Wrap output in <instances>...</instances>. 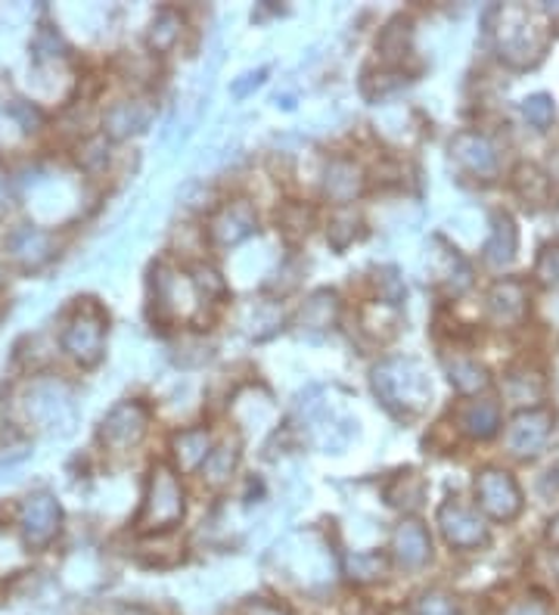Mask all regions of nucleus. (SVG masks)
<instances>
[{"label": "nucleus", "mask_w": 559, "mask_h": 615, "mask_svg": "<svg viewBox=\"0 0 559 615\" xmlns=\"http://www.w3.org/2000/svg\"><path fill=\"white\" fill-rule=\"evenodd\" d=\"M373 391L398 420H411L423 413L433 398V383L416 358H386L370 373Z\"/></svg>", "instance_id": "f257e3e1"}, {"label": "nucleus", "mask_w": 559, "mask_h": 615, "mask_svg": "<svg viewBox=\"0 0 559 615\" xmlns=\"http://www.w3.org/2000/svg\"><path fill=\"white\" fill-rule=\"evenodd\" d=\"M186 512V497L181 489L178 472L168 463H153L149 479H146L144 504L134 519V529L141 534H162L171 532L174 526H181Z\"/></svg>", "instance_id": "f03ea898"}, {"label": "nucleus", "mask_w": 559, "mask_h": 615, "mask_svg": "<svg viewBox=\"0 0 559 615\" xmlns=\"http://www.w3.org/2000/svg\"><path fill=\"white\" fill-rule=\"evenodd\" d=\"M106 333H109V314L104 305L94 299H78L65 317L60 346L78 367L90 370L104 361Z\"/></svg>", "instance_id": "7ed1b4c3"}, {"label": "nucleus", "mask_w": 559, "mask_h": 615, "mask_svg": "<svg viewBox=\"0 0 559 615\" xmlns=\"http://www.w3.org/2000/svg\"><path fill=\"white\" fill-rule=\"evenodd\" d=\"M547 50V35L538 28L535 16L525 7H507L500 10V25H497V53L500 60L528 69L544 57Z\"/></svg>", "instance_id": "20e7f679"}, {"label": "nucleus", "mask_w": 559, "mask_h": 615, "mask_svg": "<svg viewBox=\"0 0 559 615\" xmlns=\"http://www.w3.org/2000/svg\"><path fill=\"white\" fill-rule=\"evenodd\" d=\"M62 529V507L50 492L28 494L20 507V534L28 551H47Z\"/></svg>", "instance_id": "39448f33"}, {"label": "nucleus", "mask_w": 559, "mask_h": 615, "mask_svg": "<svg viewBox=\"0 0 559 615\" xmlns=\"http://www.w3.org/2000/svg\"><path fill=\"white\" fill-rule=\"evenodd\" d=\"M478 510L495 522H513L522 510V492L507 470L488 467L476 475Z\"/></svg>", "instance_id": "423d86ee"}, {"label": "nucleus", "mask_w": 559, "mask_h": 615, "mask_svg": "<svg viewBox=\"0 0 559 615\" xmlns=\"http://www.w3.org/2000/svg\"><path fill=\"white\" fill-rule=\"evenodd\" d=\"M149 408L144 401H119L100 423V442L109 451H131L144 442L149 430Z\"/></svg>", "instance_id": "0eeeda50"}, {"label": "nucleus", "mask_w": 559, "mask_h": 615, "mask_svg": "<svg viewBox=\"0 0 559 615\" xmlns=\"http://www.w3.org/2000/svg\"><path fill=\"white\" fill-rule=\"evenodd\" d=\"M435 519H438V529L445 534V541L457 547V551H476L482 547L485 541H488V526H485V519L478 516L476 507H470V504H463L460 497H448L438 512H435Z\"/></svg>", "instance_id": "6e6552de"}, {"label": "nucleus", "mask_w": 559, "mask_h": 615, "mask_svg": "<svg viewBox=\"0 0 559 615\" xmlns=\"http://www.w3.org/2000/svg\"><path fill=\"white\" fill-rule=\"evenodd\" d=\"M3 249L20 270H41L57 255V237L44 227L22 225L7 233Z\"/></svg>", "instance_id": "1a4fd4ad"}, {"label": "nucleus", "mask_w": 559, "mask_h": 615, "mask_svg": "<svg viewBox=\"0 0 559 615\" xmlns=\"http://www.w3.org/2000/svg\"><path fill=\"white\" fill-rule=\"evenodd\" d=\"M258 230V215L246 200L224 203L211 218H208V243L215 249L240 246Z\"/></svg>", "instance_id": "9d476101"}, {"label": "nucleus", "mask_w": 559, "mask_h": 615, "mask_svg": "<svg viewBox=\"0 0 559 615\" xmlns=\"http://www.w3.org/2000/svg\"><path fill=\"white\" fill-rule=\"evenodd\" d=\"M554 432V413L544 408L522 410L507 430V448L513 457H538Z\"/></svg>", "instance_id": "9b49d317"}, {"label": "nucleus", "mask_w": 559, "mask_h": 615, "mask_svg": "<svg viewBox=\"0 0 559 615\" xmlns=\"http://www.w3.org/2000/svg\"><path fill=\"white\" fill-rule=\"evenodd\" d=\"M392 559L404 572L423 569L433 559V538L426 532V526H420L416 519L398 522L392 532Z\"/></svg>", "instance_id": "f8f14e48"}, {"label": "nucleus", "mask_w": 559, "mask_h": 615, "mask_svg": "<svg viewBox=\"0 0 559 615\" xmlns=\"http://www.w3.org/2000/svg\"><path fill=\"white\" fill-rule=\"evenodd\" d=\"M451 159L473 178H495L497 174V149L495 144L478 134V131H460L451 141Z\"/></svg>", "instance_id": "ddd939ff"}, {"label": "nucleus", "mask_w": 559, "mask_h": 615, "mask_svg": "<svg viewBox=\"0 0 559 615\" xmlns=\"http://www.w3.org/2000/svg\"><path fill=\"white\" fill-rule=\"evenodd\" d=\"M156 106L149 100H122L112 102L104 116V137L106 141H127L134 134H144L153 124Z\"/></svg>", "instance_id": "4468645a"}, {"label": "nucleus", "mask_w": 559, "mask_h": 615, "mask_svg": "<svg viewBox=\"0 0 559 615\" xmlns=\"http://www.w3.org/2000/svg\"><path fill=\"white\" fill-rule=\"evenodd\" d=\"M339 321V296L332 289H317L305 299V305L295 314V327L308 339H320L327 336Z\"/></svg>", "instance_id": "2eb2a0df"}, {"label": "nucleus", "mask_w": 559, "mask_h": 615, "mask_svg": "<svg viewBox=\"0 0 559 615\" xmlns=\"http://www.w3.org/2000/svg\"><path fill=\"white\" fill-rule=\"evenodd\" d=\"M367 186V174L364 168L354 162V159H332L324 171V196L336 203L339 208H345L349 203H354Z\"/></svg>", "instance_id": "dca6fc26"}, {"label": "nucleus", "mask_w": 559, "mask_h": 615, "mask_svg": "<svg viewBox=\"0 0 559 615\" xmlns=\"http://www.w3.org/2000/svg\"><path fill=\"white\" fill-rule=\"evenodd\" d=\"M528 314V287L522 280H497L488 292V317L497 327H513Z\"/></svg>", "instance_id": "f3484780"}, {"label": "nucleus", "mask_w": 559, "mask_h": 615, "mask_svg": "<svg viewBox=\"0 0 559 615\" xmlns=\"http://www.w3.org/2000/svg\"><path fill=\"white\" fill-rule=\"evenodd\" d=\"M454 423L457 430L463 432L466 438H491L500 426V408L495 401H463L460 408L454 410Z\"/></svg>", "instance_id": "a211bd4d"}, {"label": "nucleus", "mask_w": 559, "mask_h": 615, "mask_svg": "<svg viewBox=\"0 0 559 615\" xmlns=\"http://www.w3.org/2000/svg\"><path fill=\"white\" fill-rule=\"evenodd\" d=\"M411 38H414V22L408 16H394L386 22V28L376 38V53L386 69H398L404 57L411 53Z\"/></svg>", "instance_id": "6ab92c4d"}, {"label": "nucleus", "mask_w": 559, "mask_h": 615, "mask_svg": "<svg viewBox=\"0 0 559 615\" xmlns=\"http://www.w3.org/2000/svg\"><path fill=\"white\" fill-rule=\"evenodd\" d=\"M240 457H243V442L233 435V438H224L218 448H211L208 460L203 463V479H206L208 489L221 492L224 485H230L233 472L240 467Z\"/></svg>", "instance_id": "aec40b11"}, {"label": "nucleus", "mask_w": 559, "mask_h": 615, "mask_svg": "<svg viewBox=\"0 0 559 615\" xmlns=\"http://www.w3.org/2000/svg\"><path fill=\"white\" fill-rule=\"evenodd\" d=\"M171 454H174V463L181 472H196L203 470V463L211 454V435L203 426H193V430H181L171 438Z\"/></svg>", "instance_id": "412c9836"}, {"label": "nucleus", "mask_w": 559, "mask_h": 615, "mask_svg": "<svg viewBox=\"0 0 559 615\" xmlns=\"http://www.w3.org/2000/svg\"><path fill=\"white\" fill-rule=\"evenodd\" d=\"M519 246V233H517V221L507 215V212H497L491 218V237L485 243V262L491 267H503L513 262Z\"/></svg>", "instance_id": "4be33fe9"}, {"label": "nucleus", "mask_w": 559, "mask_h": 615, "mask_svg": "<svg viewBox=\"0 0 559 615\" xmlns=\"http://www.w3.org/2000/svg\"><path fill=\"white\" fill-rule=\"evenodd\" d=\"M386 501H389V507L401 512H416L423 507V501H426V482H423V475L414 470H401L394 472L392 482L386 485Z\"/></svg>", "instance_id": "5701e85b"}, {"label": "nucleus", "mask_w": 559, "mask_h": 615, "mask_svg": "<svg viewBox=\"0 0 559 615\" xmlns=\"http://www.w3.org/2000/svg\"><path fill=\"white\" fill-rule=\"evenodd\" d=\"M503 395L513 405H519V408L532 410L544 398V379H540V373H535V370L513 367L507 373V379H503Z\"/></svg>", "instance_id": "b1692460"}, {"label": "nucleus", "mask_w": 559, "mask_h": 615, "mask_svg": "<svg viewBox=\"0 0 559 615\" xmlns=\"http://www.w3.org/2000/svg\"><path fill=\"white\" fill-rule=\"evenodd\" d=\"M389 569V556L382 551H357L342 556V575L354 584H373Z\"/></svg>", "instance_id": "393cba45"}, {"label": "nucleus", "mask_w": 559, "mask_h": 615, "mask_svg": "<svg viewBox=\"0 0 559 615\" xmlns=\"http://www.w3.org/2000/svg\"><path fill=\"white\" fill-rule=\"evenodd\" d=\"M181 32H184V20H181V13L178 10H171V7H162L153 22H149V35H146V44H149V50L153 53H168L174 44L181 41Z\"/></svg>", "instance_id": "a878e982"}, {"label": "nucleus", "mask_w": 559, "mask_h": 615, "mask_svg": "<svg viewBox=\"0 0 559 615\" xmlns=\"http://www.w3.org/2000/svg\"><path fill=\"white\" fill-rule=\"evenodd\" d=\"M448 379H451V386H454L460 395H478V391L488 389V373L482 364L476 361H470V358H454V361H448Z\"/></svg>", "instance_id": "bb28decb"}, {"label": "nucleus", "mask_w": 559, "mask_h": 615, "mask_svg": "<svg viewBox=\"0 0 559 615\" xmlns=\"http://www.w3.org/2000/svg\"><path fill=\"white\" fill-rule=\"evenodd\" d=\"M513 186H517V193L525 200V203L532 205H544L550 200V178L540 171L538 165H519L517 178H513Z\"/></svg>", "instance_id": "cd10ccee"}, {"label": "nucleus", "mask_w": 559, "mask_h": 615, "mask_svg": "<svg viewBox=\"0 0 559 615\" xmlns=\"http://www.w3.org/2000/svg\"><path fill=\"white\" fill-rule=\"evenodd\" d=\"M404 84H408V75H404L401 69L364 72V79H361V94L370 102H379L386 100V97H392V94H398Z\"/></svg>", "instance_id": "c85d7f7f"}, {"label": "nucleus", "mask_w": 559, "mask_h": 615, "mask_svg": "<svg viewBox=\"0 0 559 615\" xmlns=\"http://www.w3.org/2000/svg\"><path fill=\"white\" fill-rule=\"evenodd\" d=\"M311 225H314V208L305 203H287L277 212V227L287 240H302L308 237Z\"/></svg>", "instance_id": "c756f323"}, {"label": "nucleus", "mask_w": 559, "mask_h": 615, "mask_svg": "<svg viewBox=\"0 0 559 615\" xmlns=\"http://www.w3.org/2000/svg\"><path fill=\"white\" fill-rule=\"evenodd\" d=\"M357 215H354L352 208L345 205V208H336L330 218V227H327V240H330V246L336 252H345V249L352 246L354 237H357Z\"/></svg>", "instance_id": "7c9ffc66"}, {"label": "nucleus", "mask_w": 559, "mask_h": 615, "mask_svg": "<svg viewBox=\"0 0 559 615\" xmlns=\"http://www.w3.org/2000/svg\"><path fill=\"white\" fill-rule=\"evenodd\" d=\"M190 284L199 292L203 302H211V299H221L228 296V284L221 277V270H215L211 265H193L190 267Z\"/></svg>", "instance_id": "2f4dec72"}, {"label": "nucleus", "mask_w": 559, "mask_h": 615, "mask_svg": "<svg viewBox=\"0 0 559 615\" xmlns=\"http://www.w3.org/2000/svg\"><path fill=\"white\" fill-rule=\"evenodd\" d=\"M78 168L87 171V174H97V171H104L106 165H109V141H106L104 134H97V137H87L82 146H78Z\"/></svg>", "instance_id": "473e14b6"}, {"label": "nucleus", "mask_w": 559, "mask_h": 615, "mask_svg": "<svg viewBox=\"0 0 559 615\" xmlns=\"http://www.w3.org/2000/svg\"><path fill=\"white\" fill-rule=\"evenodd\" d=\"M414 615H460V603L448 591H423L414 600Z\"/></svg>", "instance_id": "72a5a7b5"}, {"label": "nucleus", "mask_w": 559, "mask_h": 615, "mask_svg": "<svg viewBox=\"0 0 559 615\" xmlns=\"http://www.w3.org/2000/svg\"><path fill=\"white\" fill-rule=\"evenodd\" d=\"M376 292H379V302H382V305L398 308L404 302V296H408V287H404V280L398 277L394 267H382V270L376 274Z\"/></svg>", "instance_id": "f704fd0d"}, {"label": "nucleus", "mask_w": 559, "mask_h": 615, "mask_svg": "<svg viewBox=\"0 0 559 615\" xmlns=\"http://www.w3.org/2000/svg\"><path fill=\"white\" fill-rule=\"evenodd\" d=\"M522 116L535 124V128H547V124H554L557 106H554V100L547 94H535V97H528V100L522 102Z\"/></svg>", "instance_id": "c9c22d12"}, {"label": "nucleus", "mask_w": 559, "mask_h": 615, "mask_svg": "<svg viewBox=\"0 0 559 615\" xmlns=\"http://www.w3.org/2000/svg\"><path fill=\"white\" fill-rule=\"evenodd\" d=\"M32 50H35V60H47V57H62L65 44H62L60 32L50 28V25H41L35 41H32Z\"/></svg>", "instance_id": "e433bc0d"}, {"label": "nucleus", "mask_w": 559, "mask_h": 615, "mask_svg": "<svg viewBox=\"0 0 559 615\" xmlns=\"http://www.w3.org/2000/svg\"><path fill=\"white\" fill-rule=\"evenodd\" d=\"M535 277L540 284H559V243L540 249L538 262H535Z\"/></svg>", "instance_id": "4c0bfd02"}, {"label": "nucleus", "mask_w": 559, "mask_h": 615, "mask_svg": "<svg viewBox=\"0 0 559 615\" xmlns=\"http://www.w3.org/2000/svg\"><path fill=\"white\" fill-rule=\"evenodd\" d=\"M265 75H268V69H258V72H246V75H240L236 82L230 84V91H233V97H248L255 87H262V82H265Z\"/></svg>", "instance_id": "58836bf2"}, {"label": "nucleus", "mask_w": 559, "mask_h": 615, "mask_svg": "<svg viewBox=\"0 0 559 615\" xmlns=\"http://www.w3.org/2000/svg\"><path fill=\"white\" fill-rule=\"evenodd\" d=\"M13 200H16V193H13V178H10L7 168H0V218L13 208Z\"/></svg>", "instance_id": "ea45409f"}, {"label": "nucleus", "mask_w": 559, "mask_h": 615, "mask_svg": "<svg viewBox=\"0 0 559 615\" xmlns=\"http://www.w3.org/2000/svg\"><path fill=\"white\" fill-rule=\"evenodd\" d=\"M503 615H550V606L544 600H519Z\"/></svg>", "instance_id": "a19ab883"}, {"label": "nucleus", "mask_w": 559, "mask_h": 615, "mask_svg": "<svg viewBox=\"0 0 559 615\" xmlns=\"http://www.w3.org/2000/svg\"><path fill=\"white\" fill-rule=\"evenodd\" d=\"M246 615H290L283 606H277V603H265V600H255V603H248L246 606Z\"/></svg>", "instance_id": "79ce46f5"}, {"label": "nucleus", "mask_w": 559, "mask_h": 615, "mask_svg": "<svg viewBox=\"0 0 559 615\" xmlns=\"http://www.w3.org/2000/svg\"><path fill=\"white\" fill-rule=\"evenodd\" d=\"M547 541H550L554 547H559V516H554L550 526H547Z\"/></svg>", "instance_id": "37998d69"}, {"label": "nucleus", "mask_w": 559, "mask_h": 615, "mask_svg": "<svg viewBox=\"0 0 559 615\" xmlns=\"http://www.w3.org/2000/svg\"><path fill=\"white\" fill-rule=\"evenodd\" d=\"M544 13H547L550 25H559V3H544Z\"/></svg>", "instance_id": "c03bdc74"}, {"label": "nucleus", "mask_w": 559, "mask_h": 615, "mask_svg": "<svg viewBox=\"0 0 559 615\" xmlns=\"http://www.w3.org/2000/svg\"><path fill=\"white\" fill-rule=\"evenodd\" d=\"M122 615H153V613L144 610V606H127V610H122Z\"/></svg>", "instance_id": "a18cd8bd"}, {"label": "nucleus", "mask_w": 559, "mask_h": 615, "mask_svg": "<svg viewBox=\"0 0 559 615\" xmlns=\"http://www.w3.org/2000/svg\"><path fill=\"white\" fill-rule=\"evenodd\" d=\"M0 287H3V270H0Z\"/></svg>", "instance_id": "49530a36"}, {"label": "nucleus", "mask_w": 559, "mask_h": 615, "mask_svg": "<svg viewBox=\"0 0 559 615\" xmlns=\"http://www.w3.org/2000/svg\"><path fill=\"white\" fill-rule=\"evenodd\" d=\"M557 575H559V556H557Z\"/></svg>", "instance_id": "de8ad7c7"}]
</instances>
